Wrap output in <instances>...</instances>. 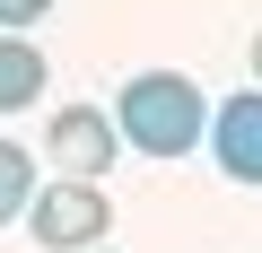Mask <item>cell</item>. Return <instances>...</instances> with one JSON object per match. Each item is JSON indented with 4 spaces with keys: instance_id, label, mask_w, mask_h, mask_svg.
Wrapping results in <instances>:
<instances>
[{
    "instance_id": "6da1fadb",
    "label": "cell",
    "mask_w": 262,
    "mask_h": 253,
    "mask_svg": "<svg viewBox=\"0 0 262 253\" xmlns=\"http://www.w3.org/2000/svg\"><path fill=\"white\" fill-rule=\"evenodd\" d=\"M201 131H210V105L184 70H140L114 96V140L140 149V157H184Z\"/></svg>"
},
{
    "instance_id": "7a4b0ae2",
    "label": "cell",
    "mask_w": 262,
    "mask_h": 253,
    "mask_svg": "<svg viewBox=\"0 0 262 253\" xmlns=\"http://www.w3.org/2000/svg\"><path fill=\"white\" fill-rule=\"evenodd\" d=\"M18 218H35V244H53V253H88V244L114 236V201H105V183H79V175L44 183Z\"/></svg>"
},
{
    "instance_id": "3957f363",
    "label": "cell",
    "mask_w": 262,
    "mask_h": 253,
    "mask_svg": "<svg viewBox=\"0 0 262 253\" xmlns=\"http://www.w3.org/2000/svg\"><path fill=\"white\" fill-rule=\"evenodd\" d=\"M114 122H105V105H61L53 122H44V157L61 166V175H79V183H96L105 166H114Z\"/></svg>"
},
{
    "instance_id": "277c9868",
    "label": "cell",
    "mask_w": 262,
    "mask_h": 253,
    "mask_svg": "<svg viewBox=\"0 0 262 253\" xmlns=\"http://www.w3.org/2000/svg\"><path fill=\"white\" fill-rule=\"evenodd\" d=\"M201 140H210V157H219L227 183H253L262 192V96H227Z\"/></svg>"
},
{
    "instance_id": "5b68a950",
    "label": "cell",
    "mask_w": 262,
    "mask_h": 253,
    "mask_svg": "<svg viewBox=\"0 0 262 253\" xmlns=\"http://www.w3.org/2000/svg\"><path fill=\"white\" fill-rule=\"evenodd\" d=\"M44 53L27 44V35H9V27H0V113H27L35 96H44Z\"/></svg>"
},
{
    "instance_id": "8992f818",
    "label": "cell",
    "mask_w": 262,
    "mask_h": 253,
    "mask_svg": "<svg viewBox=\"0 0 262 253\" xmlns=\"http://www.w3.org/2000/svg\"><path fill=\"white\" fill-rule=\"evenodd\" d=\"M27 201H35V157H27L18 140H0V227H9Z\"/></svg>"
},
{
    "instance_id": "52a82bcc",
    "label": "cell",
    "mask_w": 262,
    "mask_h": 253,
    "mask_svg": "<svg viewBox=\"0 0 262 253\" xmlns=\"http://www.w3.org/2000/svg\"><path fill=\"white\" fill-rule=\"evenodd\" d=\"M44 9H53V0H0V27H9V35H18V27H35Z\"/></svg>"
},
{
    "instance_id": "ba28073f",
    "label": "cell",
    "mask_w": 262,
    "mask_h": 253,
    "mask_svg": "<svg viewBox=\"0 0 262 253\" xmlns=\"http://www.w3.org/2000/svg\"><path fill=\"white\" fill-rule=\"evenodd\" d=\"M253 79H262V35H253Z\"/></svg>"
},
{
    "instance_id": "9c48e42d",
    "label": "cell",
    "mask_w": 262,
    "mask_h": 253,
    "mask_svg": "<svg viewBox=\"0 0 262 253\" xmlns=\"http://www.w3.org/2000/svg\"><path fill=\"white\" fill-rule=\"evenodd\" d=\"M88 253H114V244H88Z\"/></svg>"
}]
</instances>
